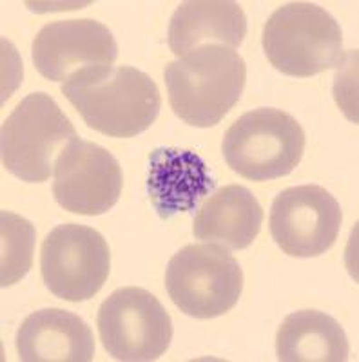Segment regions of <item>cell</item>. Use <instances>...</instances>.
<instances>
[{"mask_svg": "<svg viewBox=\"0 0 359 362\" xmlns=\"http://www.w3.org/2000/svg\"><path fill=\"white\" fill-rule=\"evenodd\" d=\"M164 76L174 115L207 129L218 125L241 98L247 66L232 47L205 44L167 64Z\"/></svg>", "mask_w": 359, "mask_h": 362, "instance_id": "7a4b0ae2", "label": "cell"}, {"mask_svg": "<svg viewBox=\"0 0 359 362\" xmlns=\"http://www.w3.org/2000/svg\"><path fill=\"white\" fill-rule=\"evenodd\" d=\"M2 276L0 284L2 288L11 286L24 279L29 268L33 267V250H35V226L28 219L13 214L9 210H2Z\"/></svg>", "mask_w": 359, "mask_h": 362, "instance_id": "e0dca14e", "label": "cell"}, {"mask_svg": "<svg viewBox=\"0 0 359 362\" xmlns=\"http://www.w3.org/2000/svg\"><path fill=\"white\" fill-rule=\"evenodd\" d=\"M17 354L25 362H89L95 339L79 315L60 308L38 310L18 328Z\"/></svg>", "mask_w": 359, "mask_h": 362, "instance_id": "4fadbf2b", "label": "cell"}, {"mask_svg": "<svg viewBox=\"0 0 359 362\" xmlns=\"http://www.w3.org/2000/svg\"><path fill=\"white\" fill-rule=\"evenodd\" d=\"M276 355L283 362H345L347 334L334 317L319 310L289 313L276 334Z\"/></svg>", "mask_w": 359, "mask_h": 362, "instance_id": "2e32d148", "label": "cell"}, {"mask_svg": "<svg viewBox=\"0 0 359 362\" xmlns=\"http://www.w3.org/2000/svg\"><path fill=\"white\" fill-rule=\"evenodd\" d=\"M263 218L260 202L247 187L227 185L216 190L200 206L194 218L193 234L205 243L244 250L258 238Z\"/></svg>", "mask_w": 359, "mask_h": 362, "instance_id": "9a60e30c", "label": "cell"}, {"mask_svg": "<svg viewBox=\"0 0 359 362\" xmlns=\"http://www.w3.org/2000/svg\"><path fill=\"white\" fill-rule=\"evenodd\" d=\"M35 69L51 82H64L89 66H111L118 44L102 22L93 18L50 22L31 45Z\"/></svg>", "mask_w": 359, "mask_h": 362, "instance_id": "8fae6325", "label": "cell"}, {"mask_svg": "<svg viewBox=\"0 0 359 362\" xmlns=\"http://www.w3.org/2000/svg\"><path fill=\"white\" fill-rule=\"evenodd\" d=\"M261 45L274 69L309 78L338 66L343 33L338 21L318 4L289 2L265 22Z\"/></svg>", "mask_w": 359, "mask_h": 362, "instance_id": "3957f363", "label": "cell"}, {"mask_svg": "<svg viewBox=\"0 0 359 362\" xmlns=\"http://www.w3.org/2000/svg\"><path fill=\"white\" fill-rule=\"evenodd\" d=\"M247 35V17L231 0H187L169 21L167 42L178 58L207 42L239 47Z\"/></svg>", "mask_w": 359, "mask_h": 362, "instance_id": "5bb4252c", "label": "cell"}, {"mask_svg": "<svg viewBox=\"0 0 359 362\" xmlns=\"http://www.w3.org/2000/svg\"><path fill=\"white\" fill-rule=\"evenodd\" d=\"M166 288L178 310L194 319H215L238 305L244 270L222 245H187L169 259Z\"/></svg>", "mask_w": 359, "mask_h": 362, "instance_id": "8992f818", "label": "cell"}, {"mask_svg": "<svg viewBox=\"0 0 359 362\" xmlns=\"http://www.w3.org/2000/svg\"><path fill=\"white\" fill-rule=\"evenodd\" d=\"M62 95L87 127L111 138L145 132L161 107L154 80L131 66L84 67L64 82Z\"/></svg>", "mask_w": 359, "mask_h": 362, "instance_id": "6da1fadb", "label": "cell"}, {"mask_svg": "<svg viewBox=\"0 0 359 362\" xmlns=\"http://www.w3.org/2000/svg\"><path fill=\"white\" fill-rule=\"evenodd\" d=\"M341 223V206L329 190L300 185L278 194L270 206L268 228L283 254L318 257L334 247Z\"/></svg>", "mask_w": 359, "mask_h": 362, "instance_id": "9c48e42d", "label": "cell"}, {"mask_svg": "<svg viewBox=\"0 0 359 362\" xmlns=\"http://www.w3.org/2000/svg\"><path fill=\"white\" fill-rule=\"evenodd\" d=\"M53 196L71 214L100 216L118 203L124 174L108 148L93 141H69L53 170Z\"/></svg>", "mask_w": 359, "mask_h": 362, "instance_id": "30bf717a", "label": "cell"}, {"mask_svg": "<svg viewBox=\"0 0 359 362\" xmlns=\"http://www.w3.org/2000/svg\"><path fill=\"white\" fill-rule=\"evenodd\" d=\"M215 185L207 163L193 151L160 147L149 158L147 194L161 219L194 210Z\"/></svg>", "mask_w": 359, "mask_h": 362, "instance_id": "7c38bea8", "label": "cell"}, {"mask_svg": "<svg viewBox=\"0 0 359 362\" xmlns=\"http://www.w3.org/2000/svg\"><path fill=\"white\" fill-rule=\"evenodd\" d=\"M111 270V252L100 232L66 223L46 235L40 250L44 284L58 299L84 303L102 290Z\"/></svg>", "mask_w": 359, "mask_h": 362, "instance_id": "ba28073f", "label": "cell"}, {"mask_svg": "<svg viewBox=\"0 0 359 362\" xmlns=\"http://www.w3.org/2000/svg\"><path fill=\"white\" fill-rule=\"evenodd\" d=\"M305 131L289 112L260 107L239 116L223 136V158L251 181H270L296 169L305 153Z\"/></svg>", "mask_w": 359, "mask_h": 362, "instance_id": "277c9868", "label": "cell"}, {"mask_svg": "<svg viewBox=\"0 0 359 362\" xmlns=\"http://www.w3.org/2000/svg\"><path fill=\"white\" fill-rule=\"evenodd\" d=\"M76 138L58 103L46 93H31L2 124V165L25 183H42L53 174L55 156Z\"/></svg>", "mask_w": 359, "mask_h": 362, "instance_id": "5b68a950", "label": "cell"}, {"mask_svg": "<svg viewBox=\"0 0 359 362\" xmlns=\"http://www.w3.org/2000/svg\"><path fill=\"white\" fill-rule=\"evenodd\" d=\"M100 341L116 361H156L169 350L173 321L160 300L138 286L118 288L96 315Z\"/></svg>", "mask_w": 359, "mask_h": 362, "instance_id": "52a82bcc", "label": "cell"}]
</instances>
